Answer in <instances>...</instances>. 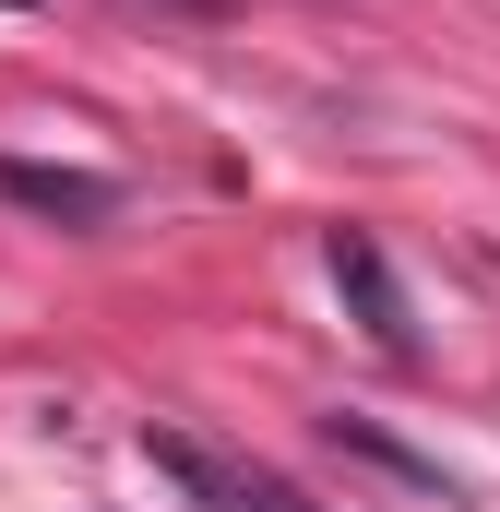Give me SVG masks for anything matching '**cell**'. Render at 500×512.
<instances>
[{
    "label": "cell",
    "instance_id": "cell-1",
    "mask_svg": "<svg viewBox=\"0 0 500 512\" xmlns=\"http://www.w3.org/2000/svg\"><path fill=\"white\" fill-rule=\"evenodd\" d=\"M143 465H155L167 489H191L203 512H322V501H298L274 465H250V453H215V441H191V429H143Z\"/></svg>",
    "mask_w": 500,
    "mask_h": 512
},
{
    "label": "cell",
    "instance_id": "cell-2",
    "mask_svg": "<svg viewBox=\"0 0 500 512\" xmlns=\"http://www.w3.org/2000/svg\"><path fill=\"white\" fill-rule=\"evenodd\" d=\"M334 286L358 298V322H370V346H393V358L417 346V322H405V286H393V262H381L370 239H358V227H334Z\"/></svg>",
    "mask_w": 500,
    "mask_h": 512
},
{
    "label": "cell",
    "instance_id": "cell-3",
    "mask_svg": "<svg viewBox=\"0 0 500 512\" xmlns=\"http://www.w3.org/2000/svg\"><path fill=\"white\" fill-rule=\"evenodd\" d=\"M0 191L24 203V215H72V227H96L120 191L108 179H84V167H36V155H0Z\"/></svg>",
    "mask_w": 500,
    "mask_h": 512
}]
</instances>
